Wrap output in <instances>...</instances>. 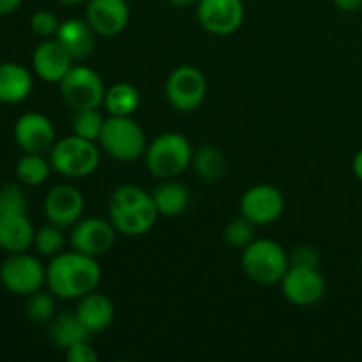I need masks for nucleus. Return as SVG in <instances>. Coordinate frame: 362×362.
<instances>
[{
  "label": "nucleus",
  "instance_id": "1",
  "mask_svg": "<svg viewBox=\"0 0 362 362\" xmlns=\"http://www.w3.org/2000/svg\"><path fill=\"white\" fill-rule=\"evenodd\" d=\"M99 281L101 267L98 260L80 251H62L46 267V285L59 299H80L94 292Z\"/></svg>",
  "mask_w": 362,
  "mask_h": 362
},
{
  "label": "nucleus",
  "instance_id": "2",
  "mask_svg": "<svg viewBox=\"0 0 362 362\" xmlns=\"http://www.w3.org/2000/svg\"><path fill=\"white\" fill-rule=\"evenodd\" d=\"M110 221L122 235L138 237L151 232L158 221V207L152 193L133 184L119 186L110 197Z\"/></svg>",
  "mask_w": 362,
  "mask_h": 362
},
{
  "label": "nucleus",
  "instance_id": "3",
  "mask_svg": "<svg viewBox=\"0 0 362 362\" xmlns=\"http://www.w3.org/2000/svg\"><path fill=\"white\" fill-rule=\"evenodd\" d=\"M193 147L189 140L180 133H163L147 145L145 165L148 172L163 180L175 179L186 172L193 163Z\"/></svg>",
  "mask_w": 362,
  "mask_h": 362
},
{
  "label": "nucleus",
  "instance_id": "4",
  "mask_svg": "<svg viewBox=\"0 0 362 362\" xmlns=\"http://www.w3.org/2000/svg\"><path fill=\"white\" fill-rule=\"evenodd\" d=\"M99 161L101 152L95 141L85 140L76 134L57 140L49 151V165L53 172L69 179H83L92 175L98 170Z\"/></svg>",
  "mask_w": 362,
  "mask_h": 362
},
{
  "label": "nucleus",
  "instance_id": "5",
  "mask_svg": "<svg viewBox=\"0 0 362 362\" xmlns=\"http://www.w3.org/2000/svg\"><path fill=\"white\" fill-rule=\"evenodd\" d=\"M290 267L288 253L271 239H257L243 250V269L258 285H276Z\"/></svg>",
  "mask_w": 362,
  "mask_h": 362
},
{
  "label": "nucleus",
  "instance_id": "6",
  "mask_svg": "<svg viewBox=\"0 0 362 362\" xmlns=\"http://www.w3.org/2000/svg\"><path fill=\"white\" fill-rule=\"evenodd\" d=\"M98 144L110 158L122 163L136 161L147 151L144 129L131 117L110 115V119H105Z\"/></svg>",
  "mask_w": 362,
  "mask_h": 362
},
{
  "label": "nucleus",
  "instance_id": "7",
  "mask_svg": "<svg viewBox=\"0 0 362 362\" xmlns=\"http://www.w3.org/2000/svg\"><path fill=\"white\" fill-rule=\"evenodd\" d=\"M60 95L74 112L99 108L105 99V83L94 69L87 66H73L60 80Z\"/></svg>",
  "mask_w": 362,
  "mask_h": 362
},
{
  "label": "nucleus",
  "instance_id": "8",
  "mask_svg": "<svg viewBox=\"0 0 362 362\" xmlns=\"http://www.w3.org/2000/svg\"><path fill=\"white\" fill-rule=\"evenodd\" d=\"M0 283L14 296L28 297L46 283V269L27 251L11 253L0 265Z\"/></svg>",
  "mask_w": 362,
  "mask_h": 362
},
{
  "label": "nucleus",
  "instance_id": "9",
  "mask_svg": "<svg viewBox=\"0 0 362 362\" xmlns=\"http://www.w3.org/2000/svg\"><path fill=\"white\" fill-rule=\"evenodd\" d=\"M165 94L177 112H194L200 108L207 94V81L200 69L193 66H179L170 73Z\"/></svg>",
  "mask_w": 362,
  "mask_h": 362
},
{
  "label": "nucleus",
  "instance_id": "10",
  "mask_svg": "<svg viewBox=\"0 0 362 362\" xmlns=\"http://www.w3.org/2000/svg\"><path fill=\"white\" fill-rule=\"evenodd\" d=\"M117 228L110 219L85 218L71 230V247L74 251L98 258L108 253L117 240Z\"/></svg>",
  "mask_w": 362,
  "mask_h": 362
},
{
  "label": "nucleus",
  "instance_id": "11",
  "mask_svg": "<svg viewBox=\"0 0 362 362\" xmlns=\"http://www.w3.org/2000/svg\"><path fill=\"white\" fill-rule=\"evenodd\" d=\"M285 211V198L271 184H257L240 198V216L255 226H265L278 221Z\"/></svg>",
  "mask_w": 362,
  "mask_h": 362
},
{
  "label": "nucleus",
  "instance_id": "12",
  "mask_svg": "<svg viewBox=\"0 0 362 362\" xmlns=\"http://www.w3.org/2000/svg\"><path fill=\"white\" fill-rule=\"evenodd\" d=\"M281 292L285 299L296 306H313L325 296V279L318 269L290 265L281 279Z\"/></svg>",
  "mask_w": 362,
  "mask_h": 362
},
{
  "label": "nucleus",
  "instance_id": "13",
  "mask_svg": "<svg viewBox=\"0 0 362 362\" xmlns=\"http://www.w3.org/2000/svg\"><path fill=\"white\" fill-rule=\"evenodd\" d=\"M197 16L202 27L214 35H230L244 21L243 0H198Z\"/></svg>",
  "mask_w": 362,
  "mask_h": 362
},
{
  "label": "nucleus",
  "instance_id": "14",
  "mask_svg": "<svg viewBox=\"0 0 362 362\" xmlns=\"http://www.w3.org/2000/svg\"><path fill=\"white\" fill-rule=\"evenodd\" d=\"M14 141L23 152L45 154L55 145V127L52 120L37 112L23 113L14 124Z\"/></svg>",
  "mask_w": 362,
  "mask_h": 362
},
{
  "label": "nucleus",
  "instance_id": "15",
  "mask_svg": "<svg viewBox=\"0 0 362 362\" xmlns=\"http://www.w3.org/2000/svg\"><path fill=\"white\" fill-rule=\"evenodd\" d=\"M85 198L80 189L71 184H59L52 187L45 198V216L52 225L69 228L83 216Z\"/></svg>",
  "mask_w": 362,
  "mask_h": 362
},
{
  "label": "nucleus",
  "instance_id": "16",
  "mask_svg": "<svg viewBox=\"0 0 362 362\" xmlns=\"http://www.w3.org/2000/svg\"><path fill=\"white\" fill-rule=\"evenodd\" d=\"M85 20L98 35L113 37L129 23V6L126 0H88Z\"/></svg>",
  "mask_w": 362,
  "mask_h": 362
},
{
  "label": "nucleus",
  "instance_id": "17",
  "mask_svg": "<svg viewBox=\"0 0 362 362\" xmlns=\"http://www.w3.org/2000/svg\"><path fill=\"white\" fill-rule=\"evenodd\" d=\"M32 67L46 83H60L73 67V57L64 49L55 37L45 39L32 53Z\"/></svg>",
  "mask_w": 362,
  "mask_h": 362
},
{
  "label": "nucleus",
  "instance_id": "18",
  "mask_svg": "<svg viewBox=\"0 0 362 362\" xmlns=\"http://www.w3.org/2000/svg\"><path fill=\"white\" fill-rule=\"evenodd\" d=\"M35 230L27 212H0V250L23 253L34 246Z\"/></svg>",
  "mask_w": 362,
  "mask_h": 362
},
{
  "label": "nucleus",
  "instance_id": "19",
  "mask_svg": "<svg viewBox=\"0 0 362 362\" xmlns=\"http://www.w3.org/2000/svg\"><path fill=\"white\" fill-rule=\"evenodd\" d=\"M95 35L98 34L88 25L87 20L69 18V20L60 23L55 39L73 57V60H85L94 52Z\"/></svg>",
  "mask_w": 362,
  "mask_h": 362
},
{
  "label": "nucleus",
  "instance_id": "20",
  "mask_svg": "<svg viewBox=\"0 0 362 362\" xmlns=\"http://www.w3.org/2000/svg\"><path fill=\"white\" fill-rule=\"evenodd\" d=\"M74 313L90 334H99L112 325L113 317H115V306L108 296L94 290L78 299Z\"/></svg>",
  "mask_w": 362,
  "mask_h": 362
},
{
  "label": "nucleus",
  "instance_id": "21",
  "mask_svg": "<svg viewBox=\"0 0 362 362\" xmlns=\"http://www.w3.org/2000/svg\"><path fill=\"white\" fill-rule=\"evenodd\" d=\"M34 80L30 71L18 62H0V103L16 105L30 95Z\"/></svg>",
  "mask_w": 362,
  "mask_h": 362
},
{
  "label": "nucleus",
  "instance_id": "22",
  "mask_svg": "<svg viewBox=\"0 0 362 362\" xmlns=\"http://www.w3.org/2000/svg\"><path fill=\"white\" fill-rule=\"evenodd\" d=\"M152 198L158 207L159 216H179L189 207V189L184 184L173 182V180H165L152 191Z\"/></svg>",
  "mask_w": 362,
  "mask_h": 362
},
{
  "label": "nucleus",
  "instance_id": "23",
  "mask_svg": "<svg viewBox=\"0 0 362 362\" xmlns=\"http://www.w3.org/2000/svg\"><path fill=\"white\" fill-rule=\"evenodd\" d=\"M90 338V332L85 329L76 313H60L49 322V339L53 345L66 350L73 343L81 341V339Z\"/></svg>",
  "mask_w": 362,
  "mask_h": 362
},
{
  "label": "nucleus",
  "instance_id": "24",
  "mask_svg": "<svg viewBox=\"0 0 362 362\" xmlns=\"http://www.w3.org/2000/svg\"><path fill=\"white\" fill-rule=\"evenodd\" d=\"M140 103L141 98L138 88L124 81L106 88L105 99H103L106 112L115 117H131L138 110Z\"/></svg>",
  "mask_w": 362,
  "mask_h": 362
},
{
  "label": "nucleus",
  "instance_id": "25",
  "mask_svg": "<svg viewBox=\"0 0 362 362\" xmlns=\"http://www.w3.org/2000/svg\"><path fill=\"white\" fill-rule=\"evenodd\" d=\"M197 175L207 182H216L221 179L226 172V158L214 145H202L193 154V163Z\"/></svg>",
  "mask_w": 362,
  "mask_h": 362
},
{
  "label": "nucleus",
  "instance_id": "26",
  "mask_svg": "<svg viewBox=\"0 0 362 362\" xmlns=\"http://www.w3.org/2000/svg\"><path fill=\"white\" fill-rule=\"evenodd\" d=\"M49 159H46L42 154H32V152H23L16 163V179L25 186H41L46 182L52 172Z\"/></svg>",
  "mask_w": 362,
  "mask_h": 362
},
{
  "label": "nucleus",
  "instance_id": "27",
  "mask_svg": "<svg viewBox=\"0 0 362 362\" xmlns=\"http://www.w3.org/2000/svg\"><path fill=\"white\" fill-rule=\"evenodd\" d=\"M25 315L32 324H49L55 318V296L52 292H34L27 297Z\"/></svg>",
  "mask_w": 362,
  "mask_h": 362
},
{
  "label": "nucleus",
  "instance_id": "28",
  "mask_svg": "<svg viewBox=\"0 0 362 362\" xmlns=\"http://www.w3.org/2000/svg\"><path fill=\"white\" fill-rule=\"evenodd\" d=\"M71 126H73V134L98 144L103 126H105V119L98 112V108L78 110V112H74L73 124Z\"/></svg>",
  "mask_w": 362,
  "mask_h": 362
},
{
  "label": "nucleus",
  "instance_id": "29",
  "mask_svg": "<svg viewBox=\"0 0 362 362\" xmlns=\"http://www.w3.org/2000/svg\"><path fill=\"white\" fill-rule=\"evenodd\" d=\"M64 244H66V239H64V233L60 226L49 223V225L35 230L34 247L41 257L53 258L55 255L62 253Z\"/></svg>",
  "mask_w": 362,
  "mask_h": 362
},
{
  "label": "nucleus",
  "instance_id": "30",
  "mask_svg": "<svg viewBox=\"0 0 362 362\" xmlns=\"http://www.w3.org/2000/svg\"><path fill=\"white\" fill-rule=\"evenodd\" d=\"M253 235L255 225L251 221H247L246 218H243V216L230 221L225 226V230H223V240L230 247H235V250H244L246 246H250L255 240Z\"/></svg>",
  "mask_w": 362,
  "mask_h": 362
},
{
  "label": "nucleus",
  "instance_id": "31",
  "mask_svg": "<svg viewBox=\"0 0 362 362\" xmlns=\"http://www.w3.org/2000/svg\"><path fill=\"white\" fill-rule=\"evenodd\" d=\"M0 212H27V197L18 184L0 187Z\"/></svg>",
  "mask_w": 362,
  "mask_h": 362
},
{
  "label": "nucleus",
  "instance_id": "32",
  "mask_svg": "<svg viewBox=\"0 0 362 362\" xmlns=\"http://www.w3.org/2000/svg\"><path fill=\"white\" fill-rule=\"evenodd\" d=\"M59 27H60L59 18H57L53 13H49V11H37V13L32 14L30 18V28L35 32V34L41 35V37H46V39L53 37V35H57Z\"/></svg>",
  "mask_w": 362,
  "mask_h": 362
},
{
  "label": "nucleus",
  "instance_id": "33",
  "mask_svg": "<svg viewBox=\"0 0 362 362\" xmlns=\"http://www.w3.org/2000/svg\"><path fill=\"white\" fill-rule=\"evenodd\" d=\"M290 265L293 267H311L318 269V264H320V253L315 246H310V244H303V246H297L292 253L288 255Z\"/></svg>",
  "mask_w": 362,
  "mask_h": 362
},
{
  "label": "nucleus",
  "instance_id": "34",
  "mask_svg": "<svg viewBox=\"0 0 362 362\" xmlns=\"http://www.w3.org/2000/svg\"><path fill=\"white\" fill-rule=\"evenodd\" d=\"M66 359L69 362H94L98 361V352H95L88 339H81V341L67 346Z\"/></svg>",
  "mask_w": 362,
  "mask_h": 362
},
{
  "label": "nucleus",
  "instance_id": "35",
  "mask_svg": "<svg viewBox=\"0 0 362 362\" xmlns=\"http://www.w3.org/2000/svg\"><path fill=\"white\" fill-rule=\"evenodd\" d=\"M334 6L345 13H356L362 7V0H334Z\"/></svg>",
  "mask_w": 362,
  "mask_h": 362
},
{
  "label": "nucleus",
  "instance_id": "36",
  "mask_svg": "<svg viewBox=\"0 0 362 362\" xmlns=\"http://www.w3.org/2000/svg\"><path fill=\"white\" fill-rule=\"evenodd\" d=\"M21 2L23 0H0V16H7V14L14 13L21 6Z\"/></svg>",
  "mask_w": 362,
  "mask_h": 362
},
{
  "label": "nucleus",
  "instance_id": "37",
  "mask_svg": "<svg viewBox=\"0 0 362 362\" xmlns=\"http://www.w3.org/2000/svg\"><path fill=\"white\" fill-rule=\"evenodd\" d=\"M352 170H354V175L359 179V182H362V151H359L356 156H354Z\"/></svg>",
  "mask_w": 362,
  "mask_h": 362
},
{
  "label": "nucleus",
  "instance_id": "38",
  "mask_svg": "<svg viewBox=\"0 0 362 362\" xmlns=\"http://www.w3.org/2000/svg\"><path fill=\"white\" fill-rule=\"evenodd\" d=\"M168 2L175 7H189L193 4H198V0H168Z\"/></svg>",
  "mask_w": 362,
  "mask_h": 362
},
{
  "label": "nucleus",
  "instance_id": "39",
  "mask_svg": "<svg viewBox=\"0 0 362 362\" xmlns=\"http://www.w3.org/2000/svg\"><path fill=\"white\" fill-rule=\"evenodd\" d=\"M64 6H80V4H87L88 0H59Z\"/></svg>",
  "mask_w": 362,
  "mask_h": 362
}]
</instances>
